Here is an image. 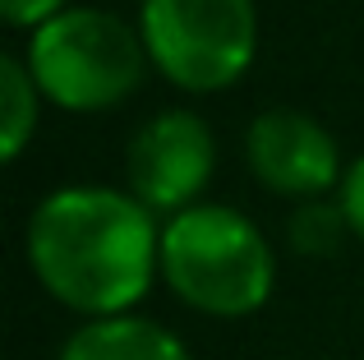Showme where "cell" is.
<instances>
[{
    "mask_svg": "<svg viewBox=\"0 0 364 360\" xmlns=\"http://www.w3.org/2000/svg\"><path fill=\"white\" fill-rule=\"evenodd\" d=\"M28 263L83 319L129 314L161 272L152 208L111 185H65L28 217Z\"/></svg>",
    "mask_w": 364,
    "mask_h": 360,
    "instance_id": "obj_1",
    "label": "cell"
},
{
    "mask_svg": "<svg viewBox=\"0 0 364 360\" xmlns=\"http://www.w3.org/2000/svg\"><path fill=\"white\" fill-rule=\"evenodd\" d=\"M161 277L198 314L245 319L272 296L277 259L245 213L194 203L161 226Z\"/></svg>",
    "mask_w": 364,
    "mask_h": 360,
    "instance_id": "obj_2",
    "label": "cell"
},
{
    "mask_svg": "<svg viewBox=\"0 0 364 360\" xmlns=\"http://www.w3.org/2000/svg\"><path fill=\"white\" fill-rule=\"evenodd\" d=\"M143 37L107 9H60L33 28L28 70L37 88L70 111H102L143 79Z\"/></svg>",
    "mask_w": 364,
    "mask_h": 360,
    "instance_id": "obj_3",
    "label": "cell"
},
{
    "mask_svg": "<svg viewBox=\"0 0 364 360\" xmlns=\"http://www.w3.org/2000/svg\"><path fill=\"white\" fill-rule=\"evenodd\" d=\"M143 46L157 70L180 88H226L254 60L258 9L254 0H148Z\"/></svg>",
    "mask_w": 364,
    "mask_h": 360,
    "instance_id": "obj_4",
    "label": "cell"
},
{
    "mask_svg": "<svg viewBox=\"0 0 364 360\" xmlns=\"http://www.w3.org/2000/svg\"><path fill=\"white\" fill-rule=\"evenodd\" d=\"M217 162L213 129L194 111H161L129 139V189L152 213H185Z\"/></svg>",
    "mask_w": 364,
    "mask_h": 360,
    "instance_id": "obj_5",
    "label": "cell"
},
{
    "mask_svg": "<svg viewBox=\"0 0 364 360\" xmlns=\"http://www.w3.org/2000/svg\"><path fill=\"white\" fill-rule=\"evenodd\" d=\"M245 157H249V171L267 189L291 194V198L323 194L341 171L337 139L309 111H291V107H272L249 120Z\"/></svg>",
    "mask_w": 364,
    "mask_h": 360,
    "instance_id": "obj_6",
    "label": "cell"
},
{
    "mask_svg": "<svg viewBox=\"0 0 364 360\" xmlns=\"http://www.w3.org/2000/svg\"><path fill=\"white\" fill-rule=\"evenodd\" d=\"M55 360H194V356L171 328L139 314H116V319H88L83 328H74Z\"/></svg>",
    "mask_w": 364,
    "mask_h": 360,
    "instance_id": "obj_7",
    "label": "cell"
},
{
    "mask_svg": "<svg viewBox=\"0 0 364 360\" xmlns=\"http://www.w3.org/2000/svg\"><path fill=\"white\" fill-rule=\"evenodd\" d=\"M0 129H5V162L23 153L28 134L37 129V79L14 51L0 55Z\"/></svg>",
    "mask_w": 364,
    "mask_h": 360,
    "instance_id": "obj_8",
    "label": "cell"
},
{
    "mask_svg": "<svg viewBox=\"0 0 364 360\" xmlns=\"http://www.w3.org/2000/svg\"><path fill=\"white\" fill-rule=\"evenodd\" d=\"M291 245L300 254H332L341 245V235L350 231V222H346V213H341V203H323V198H304L300 208H295V217H291Z\"/></svg>",
    "mask_w": 364,
    "mask_h": 360,
    "instance_id": "obj_9",
    "label": "cell"
},
{
    "mask_svg": "<svg viewBox=\"0 0 364 360\" xmlns=\"http://www.w3.org/2000/svg\"><path fill=\"white\" fill-rule=\"evenodd\" d=\"M65 9V0H0V14L14 28H42L46 18H55Z\"/></svg>",
    "mask_w": 364,
    "mask_h": 360,
    "instance_id": "obj_10",
    "label": "cell"
},
{
    "mask_svg": "<svg viewBox=\"0 0 364 360\" xmlns=\"http://www.w3.org/2000/svg\"><path fill=\"white\" fill-rule=\"evenodd\" d=\"M341 213H346L350 231L364 240V157H355V166L341 176Z\"/></svg>",
    "mask_w": 364,
    "mask_h": 360,
    "instance_id": "obj_11",
    "label": "cell"
}]
</instances>
